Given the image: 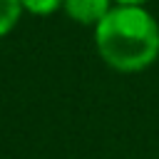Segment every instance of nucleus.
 Masks as SVG:
<instances>
[{"label":"nucleus","mask_w":159,"mask_h":159,"mask_svg":"<svg viewBox=\"0 0 159 159\" xmlns=\"http://www.w3.org/2000/svg\"><path fill=\"white\" fill-rule=\"evenodd\" d=\"M92 40L99 60L119 75H139L159 60V20L139 5H114Z\"/></svg>","instance_id":"nucleus-1"},{"label":"nucleus","mask_w":159,"mask_h":159,"mask_svg":"<svg viewBox=\"0 0 159 159\" xmlns=\"http://www.w3.org/2000/svg\"><path fill=\"white\" fill-rule=\"evenodd\" d=\"M112 7H114L112 0H65L62 2V12L72 22L82 27H92V30L104 20V15Z\"/></svg>","instance_id":"nucleus-2"},{"label":"nucleus","mask_w":159,"mask_h":159,"mask_svg":"<svg viewBox=\"0 0 159 159\" xmlns=\"http://www.w3.org/2000/svg\"><path fill=\"white\" fill-rule=\"evenodd\" d=\"M25 10L20 0H0V40L7 37L22 20Z\"/></svg>","instance_id":"nucleus-3"},{"label":"nucleus","mask_w":159,"mask_h":159,"mask_svg":"<svg viewBox=\"0 0 159 159\" xmlns=\"http://www.w3.org/2000/svg\"><path fill=\"white\" fill-rule=\"evenodd\" d=\"M22 2V10L27 15H35V17H50L55 12H62V2L65 0H20Z\"/></svg>","instance_id":"nucleus-4"},{"label":"nucleus","mask_w":159,"mask_h":159,"mask_svg":"<svg viewBox=\"0 0 159 159\" xmlns=\"http://www.w3.org/2000/svg\"><path fill=\"white\" fill-rule=\"evenodd\" d=\"M114 5H139V7H147L149 0H112Z\"/></svg>","instance_id":"nucleus-5"}]
</instances>
